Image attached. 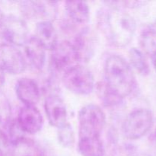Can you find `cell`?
Segmentation results:
<instances>
[{"label": "cell", "mask_w": 156, "mask_h": 156, "mask_svg": "<svg viewBox=\"0 0 156 156\" xmlns=\"http://www.w3.org/2000/svg\"><path fill=\"white\" fill-rule=\"evenodd\" d=\"M98 27L111 45L125 47L130 44L136 24L130 15L118 5H108L98 14Z\"/></svg>", "instance_id": "6da1fadb"}, {"label": "cell", "mask_w": 156, "mask_h": 156, "mask_svg": "<svg viewBox=\"0 0 156 156\" xmlns=\"http://www.w3.org/2000/svg\"><path fill=\"white\" fill-rule=\"evenodd\" d=\"M105 78L108 86L122 98L132 94L136 85L133 69L124 58L119 55H112L107 59Z\"/></svg>", "instance_id": "7a4b0ae2"}, {"label": "cell", "mask_w": 156, "mask_h": 156, "mask_svg": "<svg viewBox=\"0 0 156 156\" xmlns=\"http://www.w3.org/2000/svg\"><path fill=\"white\" fill-rule=\"evenodd\" d=\"M62 82L67 90L79 95L91 94L95 87L91 72L80 64L66 70L62 75Z\"/></svg>", "instance_id": "3957f363"}, {"label": "cell", "mask_w": 156, "mask_h": 156, "mask_svg": "<svg viewBox=\"0 0 156 156\" xmlns=\"http://www.w3.org/2000/svg\"><path fill=\"white\" fill-rule=\"evenodd\" d=\"M153 125V114L147 108H139L131 111L122 124L123 134L126 139H141L150 131Z\"/></svg>", "instance_id": "277c9868"}, {"label": "cell", "mask_w": 156, "mask_h": 156, "mask_svg": "<svg viewBox=\"0 0 156 156\" xmlns=\"http://www.w3.org/2000/svg\"><path fill=\"white\" fill-rule=\"evenodd\" d=\"M79 136H101V133L106 125V114L98 105L89 104L79 111Z\"/></svg>", "instance_id": "5b68a950"}, {"label": "cell", "mask_w": 156, "mask_h": 156, "mask_svg": "<svg viewBox=\"0 0 156 156\" xmlns=\"http://www.w3.org/2000/svg\"><path fill=\"white\" fill-rule=\"evenodd\" d=\"M51 52L50 62L54 71L64 73L79 63L77 53L71 41H59Z\"/></svg>", "instance_id": "8992f818"}, {"label": "cell", "mask_w": 156, "mask_h": 156, "mask_svg": "<svg viewBox=\"0 0 156 156\" xmlns=\"http://www.w3.org/2000/svg\"><path fill=\"white\" fill-rule=\"evenodd\" d=\"M2 27V36L5 44L16 47H23L30 38L27 24L24 20L18 17L9 16L6 18Z\"/></svg>", "instance_id": "52a82bcc"}, {"label": "cell", "mask_w": 156, "mask_h": 156, "mask_svg": "<svg viewBox=\"0 0 156 156\" xmlns=\"http://www.w3.org/2000/svg\"><path fill=\"white\" fill-rule=\"evenodd\" d=\"M0 68L12 75H18L27 68L23 53L15 46L0 44Z\"/></svg>", "instance_id": "ba28073f"}, {"label": "cell", "mask_w": 156, "mask_h": 156, "mask_svg": "<svg viewBox=\"0 0 156 156\" xmlns=\"http://www.w3.org/2000/svg\"><path fill=\"white\" fill-rule=\"evenodd\" d=\"M22 13L30 18L51 21L56 17L57 2L44 1H25L20 3Z\"/></svg>", "instance_id": "9c48e42d"}, {"label": "cell", "mask_w": 156, "mask_h": 156, "mask_svg": "<svg viewBox=\"0 0 156 156\" xmlns=\"http://www.w3.org/2000/svg\"><path fill=\"white\" fill-rule=\"evenodd\" d=\"M16 121L24 133H37L44 125V119L41 111L35 106H25L18 111Z\"/></svg>", "instance_id": "30bf717a"}, {"label": "cell", "mask_w": 156, "mask_h": 156, "mask_svg": "<svg viewBox=\"0 0 156 156\" xmlns=\"http://www.w3.org/2000/svg\"><path fill=\"white\" fill-rule=\"evenodd\" d=\"M44 110L52 126L59 128L67 123V109L63 100L56 94H50L44 101Z\"/></svg>", "instance_id": "8fae6325"}, {"label": "cell", "mask_w": 156, "mask_h": 156, "mask_svg": "<svg viewBox=\"0 0 156 156\" xmlns=\"http://www.w3.org/2000/svg\"><path fill=\"white\" fill-rule=\"evenodd\" d=\"M79 62H88L93 56L95 50V41L94 35L89 29H82L76 34L72 42Z\"/></svg>", "instance_id": "7c38bea8"}, {"label": "cell", "mask_w": 156, "mask_h": 156, "mask_svg": "<svg viewBox=\"0 0 156 156\" xmlns=\"http://www.w3.org/2000/svg\"><path fill=\"white\" fill-rule=\"evenodd\" d=\"M18 98L25 106H34L41 98V88L36 81L30 78H22L15 85Z\"/></svg>", "instance_id": "4fadbf2b"}, {"label": "cell", "mask_w": 156, "mask_h": 156, "mask_svg": "<svg viewBox=\"0 0 156 156\" xmlns=\"http://www.w3.org/2000/svg\"><path fill=\"white\" fill-rule=\"evenodd\" d=\"M24 55L27 66L40 71L44 68L46 62V50L34 37H31L24 46Z\"/></svg>", "instance_id": "5bb4252c"}, {"label": "cell", "mask_w": 156, "mask_h": 156, "mask_svg": "<svg viewBox=\"0 0 156 156\" xmlns=\"http://www.w3.org/2000/svg\"><path fill=\"white\" fill-rule=\"evenodd\" d=\"M37 41L46 50L52 51L58 44V36L52 21H41L35 27V36Z\"/></svg>", "instance_id": "9a60e30c"}, {"label": "cell", "mask_w": 156, "mask_h": 156, "mask_svg": "<svg viewBox=\"0 0 156 156\" xmlns=\"http://www.w3.org/2000/svg\"><path fill=\"white\" fill-rule=\"evenodd\" d=\"M78 150L82 156H105V149L101 136H79Z\"/></svg>", "instance_id": "2e32d148"}, {"label": "cell", "mask_w": 156, "mask_h": 156, "mask_svg": "<svg viewBox=\"0 0 156 156\" xmlns=\"http://www.w3.org/2000/svg\"><path fill=\"white\" fill-rule=\"evenodd\" d=\"M65 9L69 18L76 24L84 25L89 21L90 9L85 2H66Z\"/></svg>", "instance_id": "e0dca14e"}, {"label": "cell", "mask_w": 156, "mask_h": 156, "mask_svg": "<svg viewBox=\"0 0 156 156\" xmlns=\"http://www.w3.org/2000/svg\"><path fill=\"white\" fill-rule=\"evenodd\" d=\"M96 85V91L99 100L107 108H114L121 105L123 98L116 94L105 82H100Z\"/></svg>", "instance_id": "ac0fdd59"}, {"label": "cell", "mask_w": 156, "mask_h": 156, "mask_svg": "<svg viewBox=\"0 0 156 156\" xmlns=\"http://www.w3.org/2000/svg\"><path fill=\"white\" fill-rule=\"evenodd\" d=\"M140 44L143 51L150 56L156 52V24L147 26L142 30Z\"/></svg>", "instance_id": "d6986e66"}, {"label": "cell", "mask_w": 156, "mask_h": 156, "mask_svg": "<svg viewBox=\"0 0 156 156\" xmlns=\"http://www.w3.org/2000/svg\"><path fill=\"white\" fill-rule=\"evenodd\" d=\"M129 58L131 68H133L142 76H147L150 73L149 63H148L144 53L139 49L131 48L129 52Z\"/></svg>", "instance_id": "ffe728a7"}, {"label": "cell", "mask_w": 156, "mask_h": 156, "mask_svg": "<svg viewBox=\"0 0 156 156\" xmlns=\"http://www.w3.org/2000/svg\"><path fill=\"white\" fill-rule=\"evenodd\" d=\"M57 138L62 147L70 149L73 148L76 142L75 132L73 126L67 122L60 127L57 128Z\"/></svg>", "instance_id": "44dd1931"}, {"label": "cell", "mask_w": 156, "mask_h": 156, "mask_svg": "<svg viewBox=\"0 0 156 156\" xmlns=\"http://www.w3.org/2000/svg\"><path fill=\"white\" fill-rule=\"evenodd\" d=\"M11 108L5 98H0V126L4 127L12 120Z\"/></svg>", "instance_id": "7402d4cb"}, {"label": "cell", "mask_w": 156, "mask_h": 156, "mask_svg": "<svg viewBox=\"0 0 156 156\" xmlns=\"http://www.w3.org/2000/svg\"><path fill=\"white\" fill-rule=\"evenodd\" d=\"M133 149L127 146L116 147L110 153L109 156H134Z\"/></svg>", "instance_id": "603a6c76"}, {"label": "cell", "mask_w": 156, "mask_h": 156, "mask_svg": "<svg viewBox=\"0 0 156 156\" xmlns=\"http://www.w3.org/2000/svg\"><path fill=\"white\" fill-rule=\"evenodd\" d=\"M149 142H150L151 145L154 148V149L156 150V128L149 136Z\"/></svg>", "instance_id": "cb8c5ba5"}, {"label": "cell", "mask_w": 156, "mask_h": 156, "mask_svg": "<svg viewBox=\"0 0 156 156\" xmlns=\"http://www.w3.org/2000/svg\"><path fill=\"white\" fill-rule=\"evenodd\" d=\"M5 72L0 68V91H1L2 88L3 87L5 83Z\"/></svg>", "instance_id": "d4e9b609"}, {"label": "cell", "mask_w": 156, "mask_h": 156, "mask_svg": "<svg viewBox=\"0 0 156 156\" xmlns=\"http://www.w3.org/2000/svg\"><path fill=\"white\" fill-rule=\"evenodd\" d=\"M5 16L4 13H3L2 11L0 9V27H2V25L4 24L5 21Z\"/></svg>", "instance_id": "484cf974"}, {"label": "cell", "mask_w": 156, "mask_h": 156, "mask_svg": "<svg viewBox=\"0 0 156 156\" xmlns=\"http://www.w3.org/2000/svg\"><path fill=\"white\" fill-rule=\"evenodd\" d=\"M151 59H152V65H153L154 68H155V71H156V52L153 53V54L151 56Z\"/></svg>", "instance_id": "4316f807"}, {"label": "cell", "mask_w": 156, "mask_h": 156, "mask_svg": "<svg viewBox=\"0 0 156 156\" xmlns=\"http://www.w3.org/2000/svg\"><path fill=\"white\" fill-rule=\"evenodd\" d=\"M136 156H151V155H147V154H140V155H138Z\"/></svg>", "instance_id": "83f0119b"}, {"label": "cell", "mask_w": 156, "mask_h": 156, "mask_svg": "<svg viewBox=\"0 0 156 156\" xmlns=\"http://www.w3.org/2000/svg\"><path fill=\"white\" fill-rule=\"evenodd\" d=\"M0 156H4V155H2V152H0Z\"/></svg>", "instance_id": "f1b7e54d"}, {"label": "cell", "mask_w": 156, "mask_h": 156, "mask_svg": "<svg viewBox=\"0 0 156 156\" xmlns=\"http://www.w3.org/2000/svg\"><path fill=\"white\" fill-rule=\"evenodd\" d=\"M27 156H30V155H27Z\"/></svg>", "instance_id": "f546056e"}]
</instances>
